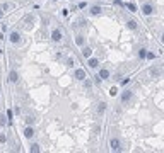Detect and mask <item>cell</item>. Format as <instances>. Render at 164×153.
I'll return each mask as SVG.
<instances>
[{"instance_id": "obj_16", "label": "cell", "mask_w": 164, "mask_h": 153, "mask_svg": "<svg viewBox=\"0 0 164 153\" xmlns=\"http://www.w3.org/2000/svg\"><path fill=\"white\" fill-rule=\"evenodd\" d=\"M82 54H84L86 58H91V54H92V49H91L89 46H84V48H82Z\"/></svg>"}, {"instance_id": "obj_10", "label": "cell", "mask_w": 164, "mask_h": 153, "mask_svg": "<svg viewBox=\"0 0 164 153\" xmlns=\"http://www.w3.org/2000/svg\"><path fill=\"white\" fill-rule=\"evenodd\" d=\"M101 10H103V9H101L99 5H92V7L89 9V12H91V16H99Z\"/></svg>"}, {"instance_id": "obj_21", "label": "cell", "mask_w": 164, "mask_h": 153, "mask_svg": "<svg viewBox=\"0 0 164 153\" xmlns=\"http://www.w3.org/2000/svg\"><path fill=\"white\" fill-rule=\"evenodd\" d=\"M36 119H34V116H26V124H32Z\"/></svg>"}, {"instance_id": "obj_5", "label": "cell", "mask_w": 164, "mask_h": 153, "mask_svg": "<svg viewBox=\"0 0 164 153\" xmlns=\"http://www.w3.org/2000/svg\"><path fill=\"white\" fill-rule=\"evenodd\" d=\"M74 76H75L77 80H81V82H82V80H86V72H84L82 68H77V70L74 72Z\"/></svg>"}, {"instance_id": "obj_19", "label": "cell", "mask_w": 164, "mask_h": 153, "mask_svg": "<svg viewBox=\"0 0 164 153\" xmlns=\"http://www.w3.org/2000/svg\"><path fill=\"white\" fill-rule=\"evenodd\" d=\"M31 151H32V153H39V151H41L39 145H36V143H34V145H31Z\"/></svg>"}, {"instance_id": "obj_23", "label": "cell", "mask_w": 164, "mask_h": 153, "mask_svg": "<svg viewBox=\"0 0 164 153\" xmlns=\"http://www.w3.org/2000/svg\"><path fill=\"white\" fill-rule=\"evenodd\" d=\"M67 65H68V67H74V58H68V60H67Z\"/></svg>"}, {"instance_id": "obj_27", "label": "cell", "mask_w": 164, "mask_h": 153, "mask_svg": "<svg viewBox=\"0 0 164 153\" xmlns=\"http://www.w3.org/2000/svg\"><path fill=\"white\" fill-rule=\"evenodd\" d=\"M86 5H87L86 2H81V3H79V9H84V7H86Z\"/></svg>"}, {"instance_id": "obj_12", "label": "cell", "mask_w": 164, "mask_h": 153, "mask_svg": "<svg viewBox=\"0 0 164 153\" xmlns=\"http://www.w3.org/2000/svg\"><path fill=\"white\" fill-rule=\"evenodd\" d=\"M87 65H89V68H97L99 67V60H97V58H89Z\"/></svg>"}, {"instance_id": "obj_9", "label": "cell", "mask_w": 164, "mask_h": 153, "mask_svg": "<svg viewBox=\"0 0 164 153\" xmlns=\"http://www.w3.org/2000/svg\"><path fill=\"white\" fill-rule=\"evenodd\" d=\"M126 27H128L130 31H137V29H138V22H137V21H133V19H130L128 22H126Z\"/></svg>"}, {"instance_id": "obj_20", "label": "cell", "mask_w": 164, "mask_h": 153, "mask_svg": "<svg viewBox=\"0 0 164 153\" xmlns=\"http://www.w3.org/2000/svg\"><path fill=\"white\" fill-rule=\"evenodd\" d=\"M125 5H126V9H128L130 12H137V7L133 5V3H125Z\"/></svg>"}, {"instance_id": "obj_4", "label": "cell", "mask_w": 164, "mask_h": 153, "mask_svg": "<svg viewBox=\"0 0 164 153\" xmlns=\"http://www.w3.org/2000/svg\"><path fill=\"white\" fill-rule=\"evenodd\" d=\"M9 41L12 43V44H17V43L21 41V34L17 31H12V32H10V36H9Z\"/></svg>"}, {"instance_id": "obj_14", "label": "cell", "mask_w": 164, "mask_h": 153, "mask_svg": "<svg viewBox=\"0 0 164 153\" xmlns=\"http://www.w3.org/2000/svg\"><path fill=\"white\" fill-rule=\"evenodd\" d=\"M99 76H101V80L109 78V70H108V68H101V70H99Z\"/></svg>"}, {"instance_id": "obj_18", "label": "cell", "mask_w": 164, "mask_h": 153, "mask_svg": "<svg viewBox=\"0 0 164 153\" xmlns=\"http://www.w3.org/2000/svg\"><path fill=\"white\" fill-rule=\"evenodd\" d=\"M32 21H34V19H32V16L26 17V19H24V22H26V24H24V26H26V27H31V26H32Z\"/></svg>"}, {"instance_id": "obj_11", "label": "cell", "mask_w": 164, "mask_h": 153, "mask_svg": "<svg viewBox=\"0 0 164 153\" xmlns=\"http://www.w3.org/2000/svg\"><path fill=\"white\" fill-rule=\"evenodd\" d=\"M75 44H77L79 48H82V46L86 44V38H84V36H81V34L75 36Z\"/></svg>"}, {"instance_id": "obj_7", "label": "cell", "mask_w": 164, "mask_h": 153, "mask_svg": "<svg viewBox=\"0 0 164 153\" xmlns=\"http://www.w3.org/2000/svg\"><path fill=\"white\" fill-rule=\"evenodd\" d=\"M34 136V129L31 128V124L26 126V129H24V138H27V140H31V138Z\"/></svg>"}, {"instance_id": "obj_24", "label": "cell", "mask_w": 164, "mask_h": 153, "mask_svg": "<svg viewBox=\"0 0 164 153\" xmlns=\"http://www.w3.org/2000/svg\"><path fill=\"white\" fill-rule=\"evenodd\" d=\"M154 58H156L154 53H147V60H154Z\"/></svg>"}, {"instance_id": "obj_8", "label": "cell", "mask_w": 164, "mask_h": 153, "mask_svg": "<svg viewBox=\"0 0 164 153\" xmlns=\"http://www.w3.org/2000/svg\"><path fill=\"white\" fill-rule=\"evenodd\" d=\"M51 39H53L55 43L62 41V31H60V29H55V31L51 32Z\"/></svg>"}, {"instance_id": "obj_17", "label": "cell", "mask_w": 164, "mask_h": 153, "mask_svg": "<svg viewBox=\"0 0 164 153\" xmlns=\"http://www.w3.org/2000/svg\"><path fill=\"white\" fill-rule=\"evenodd\" d=\"M138 56H140V60H145V58H147V49H138Z\"/></svg>"}, {"instance_id": "obj_29", "label": "cell", "mask_w": 164, "mask_h": 153, "mask_svg": "<svg viewBox=\"0 0 164 153\" xmlns=\"http://www.w3.org/2000/svg\"><path fill=\"white\" fill-rule=\"evenodd\" d=\"M2 17H3V10H0V19H2Z\"/></svg>"}, {"instance_id": "obj_13", "label": "cell", "mask_w": 164, "mask_h": 153, "mask_svg": "<svg viewBox=\"0 0 164 153\" xmlns=\"http://www.w3.org/2000/svg\"><path fill=\"white\" fill-rule=\"evenodd\" d=\"M161 68H151V70H149V75L151 76H154V78H157V76H161Z\"/></svg>"}, {"instance_id": "obj_25", "label": "cell", "mask_w": 164, "mask_h": 153, "mask_svg": "<svg viewBox=\"0 0 164 153\" xmlns=\"http://www.w3.org/2000/svg\"><path fill=\"white\" fill-rule=\"evenodd\" d=\"M7 141V138H5V134H0V143H5Z\"/></svg>"}, {"instance_id": "obj_1", "label": "cell", "mask_w": 164, "mask_h": 153, "mask_svg": "<svg viewBox=\"0 0 164 153\" xmlns=\"http://www.w3.org/2000/svg\"><path fill=\"white\" fill-rule=\"evenodd\" d=\"M133 99V90H123V94L121 95H120V102H121V104H128L130 100Z\"/></svg>"}, {"instance_id": "obj_15", "label": "cell", "mask_w": 164, "mask_h": 153, "mask_svg": "<svg viewBox=\"0 0 164 153\" xmlns=\"http://www.w3.org/2000/svg\"><path fill=\"white\" fill-rule=\"evenodd\" d=\"M104 111H106V102H99V104H97V114L103 116Z\"/></svg>"}, {"instance_id": "obj_26", "label": "cell", "mask_w": 164, "mask_h": 153, "mask_svg": "<svg viewBox=\"0 0 164 153\" xmlns=\"http://www.w3.org/2000/svg\"><path fill=\"white\" fill-rule=\"evenodd\" d=\"M128 82H130V78H123V80H121V85H126Z\"/></svg>"}, {"instance_id": "obj_28", "label": "cell", "mask_w": 164, "mask_h": 153, "mask_svg": "<svg viewBox=\"0 0 164 153\" xmlns=\"http://www.w3.org/2000/svg\"><path fill=\"white\" fill-rule=\"evenodd\" d=\"M161 41L164 43V32H162V34H161Z\"/></svg>"}, {"instance_id": "obj_22", "label": "cell", "mask_w": 164, "mask_h": 153, "mask_svg": "<svg viewBox=\"0 0 164 153\" xmlns=\"http://www.w3.org/2000/svg\"><path fill=\"white\" fill-rule=\"evenodd\" d=\"M5 124H7V118L0 116V126H5Z\"/></svg>"}, {"instance_id": "obj_6", "label": "cell", "mask_w": 164, "mask_h": 153, "mask_svg": "<svg viewBox=\"0 0 164 153\" xmlns=\"http://www.w3.org/2000/svg\"><path fill=\"white\" fill-rule=\"evenodd\" d=\"M7 80H9L10 83H16L17 80H19V73H17L16 70H12V72L9 73V76H7Z\"/></svg>"}, {"instance_id": "obj_3", "label": "cell", "mask_w": 164, "mask_h": 153, "mask_svg": "<svg viewBox=\"0 0 164 153\" xmlns=\"http://www.w3.org/2000/svg\"><path fill=\"white\" fill-rule=\"evenodd\" d=\"M142 14H144V16H152V14H154V5H152V3H144V5H142Z\"/></svg>"}, {"instance_id": "obj_2", "label": "cell", "mask_w": 164, "mask_h": 153, "mask_svg": "<svg viewBox=\"0 0 164 153\" xmlns=\"http://www.w3.org/2000/svg\"><path fill=\"white\" fill-rule=\"evenodd\" d=\"M109 148H111L113 151H121L123 148H121V141L118 140V138H111L109 140Z\"/></svg>"}]
</instances>
